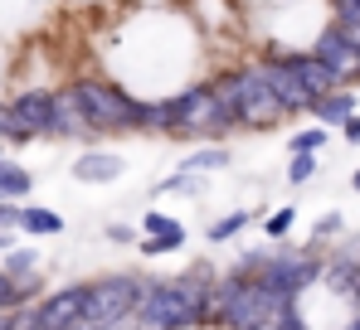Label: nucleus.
<instances>
[{"label": "nucleus", "mask_w": 360, "mask_h": 330, "mask_svg": "<svg viewBox=\"0 0 360 330\" xmlns=\"http://www.w3.org/2000/svg\"><path fill=\"white\" fill-rule=\"evenodd\" d=\"M214 263H195L176 277H141V296L131 321L141 330H200L210 326Z\"/></svg>", "instance_id": "f257e3e1"}, {"label": "nucleus", "mask_w": 360, "mask_h": 330, "mask_svg": "<svg viewBox=\"0 0 360 330\" xmlns=\"http://www.w3.org/2000/svg\"><path fill=\"white\" fill-rule=\"evenodd\" d=\"M234 272H248L283 301H302V291H311L321 282V253L316 248H292V243H268V248L239 253Z\"/></svg>", "instance_id": "f03ea898"}, {"label": "nucleus", "mask_w": 360, "mask_h": 330, "mask_svg": "<svg viewBox=\"0 0 360 330\" xmlns=\"http://www.w3.org/2000/svg\"><path fill=\"white\" fill-rule=\"evenodd\" d=\"M214 98L224 103V112H229V121H234V126L268 131V126H278V121L288 117V112L278 107L273 88L263 83L258 63H239V68H229L224 78H214Z\"/></svg>", "instance_id": "7ed1b4c3"}, {"label": "nucleus", "mask_w": 360, "mask_h": 330, "mask_svg": "<svg viewBox=\"0 0 360 330\" xmlns=\"http://www.w3.org/2000/svg\"><path fill=\"white\" fill-rule=\"evenodd\" d=\"M171 107V136H185V141H224L234 131L224 103L214 98V83H185L180 93L166 98Z\"/></svg>", "instance_id": "20e7f679"}, {"label": "nucleus", "mask_w": 360, "mask_h": 330, "mask_svg": "<svg viewBox=\"0 0 360 330\" xmlns=\"http://www.w3.org/2000/svg\"><path fill=\"white\" fill-rule=\"evenodd\" d=\"M78 103H83V117L88 126L103 136H122V131H136V112H141V98L127 93L122 83H108V78H78L73 83Z\"/></svg>", "instance_id": "39448f33"}, {"label": "nucleus", "mask_w": 360, "mask_h": 330, "mask_svg": "<svg viewBox=\"0 0 360 330\" xmlns=\"http://www.w3.org/2000/svg\"><path fill=\"white\" fill-rule=\"evenodd\" d=\"M141 277H146V272H108V277H98V282H88L83 330H98V326H112V321H127V316L136 311Z\"/></svg>", "instance_id": "423d86ee"}, {"label": "nucleus", "mask_w": 360, "mask_h": 330, "mask_svg": "<svg viewBox=\"0 0 360 330\" xmlns=\"http://www.w3.org/2000/svg\"><path fill=\"white\" fill-rule=\"evenodd\" d=\"M83 306H88V282H68L44 291L39 301L25 306V326L34 330H83Z\"/></svg>", "instance_id": "0eeeda50"}, {"label": "nucleus", "mask_w": 360, "mask_h": 330, "mask_svg": "<svg viewBox=\"0 0 360 330\" xmlns=\"http://www.w3.org/2000/svg\"><path fill=\"white\" fill-rule=\"evenodd\" d=\"M311 54L321 58L346 88H360V39L351 29H341L336 20H326V25L316 29V39H311Z\"/></svg>", "instance_id": "6e6552de"}, {"label": "nucleus", "mask_w": 360, "mask_h": 330, "mask_svg": "<svg viewBox=\"0 0 360 330\" xmlns=\"http://www.w3.org/2000/svg\"><path fill=\"white\" fill-rule=\"evenodd\" d=\"M10 112L30 141H59V98L54 88H25L10 98Z\"/></svg>", "instance_id": "1a4fd4ad"}, {"label": "nucleus", "mask_w": 360, "mask_h": 330, "mask_svg": "<svg viewBox=\"0 0 360 330\" xmlns=\"http://www.w3.org/2000/svg\"><path fill=\"white\" fill-rule=\"evenodd\" d=\"M258 73H263V83L273 88V98H278V107L288 112V117H297V112L311 107V93L297 83V73L283 63V54L278 49H268V54L258 58Z\"/></svg>", "instance_id": "9d476101"}, {"label": "nucleus", "mask_w": 360, "mask_h": 330, "mask_svg": "<svg viewBox=\"0 0 360 330\" xmlns=\"http://www.w3.org/2000/svg\"><path fill=\"white\" fill-rule=\"evenodd\" d=\"M141 233L146 238H136V248H141V258H171V253H180L185 248V223L171 219V214H161V209H151L146 219H141Z\"/></svg>", "instance_id": "9b49d317"}, {"label": "nucleus", "mask_w": 360, "mask_h": 330, "mask_svg": "<svg viewBox=\"0 0 360 330\" xmlns=\"http://www.w3.org/2000/svg\"><path fill=\"white\" fill-rule=\"evenodd\" d=\"M68 175L78 185H117L122 175H127V161H122L117 151H83L78 161L68 165Z\"/></svg>", "instance_id": "f8f14e48"}, {"label": "nucleus", "mask_w": 360, "mask_h": 330, "mask_svg": "<svg viewBox=\"0 0 360 330\" xmlns=\"http://www.w3.org/2000/svg\"><path fill=\"white\" fill-rule=\"evenodd\" d=\"M54 98H59V141H93L98 131L88 126V117H83V103H78V93H73V83L68 88H54Z\"/></svg>", "instance_id": "ddd939ff"}, {"label": "nucleus", "mask_w": 360, "mask_h": 330, "mask_svg": "<svg viewBox=\"0 0 360 330\" xmlns=\"http://www.w3.org/2000/svg\"><path fill=\"white\" fill-rule=\"evenodd\" d=\"M351 112H356V88H346V83H341V88H331V93L311 98L307 117H311L316 126H326V131H331V126H341V121H346Z\"/></svg>", "instance_id": "4468645a"}, {"label": "nucleus", "mask_w": 360, "mask_h": 330, "mask_svg": "<svg viewBox=\"0 0 360 330\" xmlns=\"http://www.w3.org/2000/svg\"><path fill=\"white\" fill-rule=\"evenodd\" d=\"M39 296H44V277L39 272L15 277V272L0 268V311H20V306H30V301H39Z\"/></svg>", "instance_id": "2eb2a0df"}, {"label": "nucleus", "mask_w": 360, "mask_h": 330, "mask_svg": "<svg viewBox=\"0 0 360 330\" xmlns=\"http://www.w3.org/2000/svg\"><path fill=\"white\" fill-rule=\"evenodd\" d=\"M229 165H234V151L224 141H195V151L180 161V170H190V175H219Z\"/></svg>", "instance_id": "dca6fc26"}, {"label": "nucleus", "mask_w": 360, "mask_h": 330, "mask_svg": "<svg viewBox=\"0 0 360 330\" xmlns=\"http://www.w3.org/2000/svg\"><path fill=\"white\" fill-rule=\"evenodd\" d=\"M15 228H20V233H30V238H59L68 223H63V214H54V209L20 204V219H15Z\"/></svg>", "instance_id": "f3484780"}, {"label": "nucleus", "mask_w": 360, "mask_h": 330, "mask_svg": "<svg viewBox=\"0 0 360 330\" xmlns=\"http://www.w3.org/2000/svg\"><path fill=\"white\" fill-rule=\"evenodd\" d=\"M30 194H34V175L20 161L0 156V199H30Z\"/></svg>", "instance_id": "a211bd4d"}, {"label": "nucleus", "mask_w": 360, "mask_h": 330, "mask_svg": "<svg viewBox=\"0 0 360 330\" xmlns=\"http://www.w3.org/2000/svg\"><path fill=\"white\" fill-rule=\"evenodd\" d=\"M248 223H253V209H234V214H224V219L210 223V228H205V238H210V243H234Z\"/></svg>", "instance_id": "6ab92c4d"}, {"label": "nucleus", "mask_w": 360, "mask_h": 330, "mask_svg": "<svg viewBox=\"0 0 360 330\" xmlns=\"http://www.w3.org/2000/svg\"><path fill=\"white\" fill-rule=\"evenodd\" d=\"M292 223H297V209L283 204V209H273V214L263 219V238H268V243H283V238L292 233Z\"/></svg>", "instance_id": "aec40b11"}, {"label": "nucleus", "mask_w": 360, "mask_h": 330, "mask_svg": "<svg viewBox=\"0 0 360 330\" xmlns=\"http://www.w3.org/2000/svg\"><path fill=\"white\" fill-rule=\"evenodd\" d=\"M156 194H205V175L176 170L171 180H161V185H156Z\"/></svg>", "instance_id": "412c9836"}, {"label": "nucleus", "mask_w": 360, "mask_h": 330, "mask_svg": "<svg viewBox=\"0 0 360 330\" xmlns=\"http://www.w3.org/2000/svg\"><path fill=\"white\" fill-rule=\"evenodd\" d=\"M39 263H44V258H39L34 248H5V263H0V268L15 272V277H25V272H39Z\"/></svg>", "instance_id": "4be33fe9"}, {"label": "nucleus", "mask_w": 360, "mask_h": 330, "mask_svg": "<svg viewBox=\"0 0 360 330\" xmlns=\"http://www.w3.org/2000/svg\"><path fill=\"white\" fill-rule=\"evenodd\" d=\"M326 136H331L326 126H302V131H292V136H288V151H316V156H321Z\"/></svg>", "instance_id": "5701e85b"}, {"label": "nucleus", "mask_w": 360, "mask_h": 330, "mask_svg": "<svg viewBox=\"0 0 360 330\" xmlns=\"http://www.w3.org/2000/svg\"><path fill=\"white\" fill-rule=\"evenodd\" d=\"M316 151H292V161H288V185H307L311 175H316Z\"/></svg>", "instance_id": "b1692460"}, {"label": "nucleus", "mask_w": 360, "mask_h": 330, "mask_svg": "<svg viewBox=\"0 0 360 330\" xmlns=\"http://www.w3.org/2000/svg\"><path fill=\"white\" fill-rule=\"evenodd\" d=\"M30 136L20 131V121H15V112H10V103L0 98V146H25Z\"/></svg>", "instance_id": "393cba45"}, {"label": "nucleus", "mask_w": 360, "mask_h": 330, "mask_svg": "<svg viewBox=\"0 0 360 330\" xmlns=\"http://www.w3.org/2000/svg\"><path fill=\"white\" fill-rule=\"evenodd\" d=\"M346 233V219L331 209V214H321V219L311 223V243H331V238H341Z\"/></svg>", "instance_id": "a878e982"}, {"label": "nucleus", "mask_w": 360, "mask_h": 330, "mask_svg": "<svg viewBox=\"0 0 360 330\" xmlns=\"http://www.w3.org/2000/svg\"><path fill=\"white\" fill-rule=\"evenodd\" d=\"M103 238H108V243H117V248H131V243L141 238V228H136V223H108V228H103Z\"/></svg>", "instance_id": "bb28decb"}, {"label": "nucleus", "mask_w": 360, "mask_h": 330, "mask_svg": "<svg viewBox=\"0 0 360 330\" xmlns=\"http://www.w3.org/2000/svg\"><path fill=\"white\" fill-rule=\"evenodd\" d=\"M336 131H341V136H346V141H351V146H360V107L351 112V117H346V121H341V126H336Z\"/></svg>", "instance_id": "cd10ccee"}, {"label": "nucleus", "mask_w": 360, "mask_h": 330, "mask_svg": "<svg viewBox=\"0 0 360 330\" xmlns=\"http://www.w3.org/2000/svg\"><path fill=\"white\" fill-rule=\"evenodd\" d=\"M25 326V306L20 311H0V330H20Z\"/></svg>", "instance_id": "c85d7f7f"}, {"label": "nucleus", "mask_w": 360, "mask_h": 330, "mask_svg": "<svg viewBox=\"0 0 360 330\" xmlns=\"http://www.w3.org/2000/svg\"><path fill=\"white\" fill-rule=\"evenodd\" d=\"M15 233H20V228H5V223H0V253H5V248H15Z\"/></svg>", "instance_id": "c756f323"}, {"label": "nucleus", "mask_w": 360, "mask_h": 330, "mask_svg": "<svg viewBox=\"0 0 360 330\" xmlns=\"http://www.w3.org/2000/svg\"><path fill=\"white\" fill-rule=\"evenodd\" d=\"M346 330H360V306H356V316H351V321H346Z\"/></svg>", "instance_id": "7c9ffc66"}, {"label": "nucleus", "mask_w": 360, "mask_h": 330, "mask_svg": "<svg viewBox=\"0 0 360 330\" xmlns=\"http://www.w3.org/2000/svg\"><path fill=\"white\" fill-rule=\"evenodd\" d=\"M351 190H356V194H360V165H356V175H351Z\"/></svg>", "instance_id": "2f4dec72"}, {"label": "nucleus", "mask_w": 360, "mask_h": 330, "mask_svg": "<svg viewBox=\"0 0 360 330\" xmlns=\"http://www.w3.org/2000/svg\"><path fill=\"white\" fill-rule=\"evenodd\" d=\"M0 156H5V146H0Z\"/></svg>", "instance_id": "473e14b6"}]
</instances>
